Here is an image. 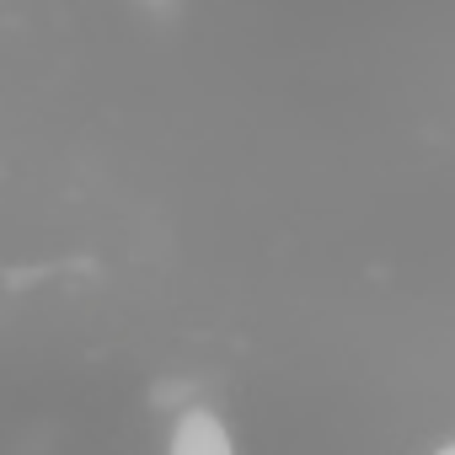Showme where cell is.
Here are the masks:
<instances>
[{
    "label": "cell",
    "mask_w": 455,
    "mask_h": 455,
    "mask_svg": "<svg viewBox=\"0 0 455 455\" xmlns=\"http://www.w3.org/2000/svg\"><path fill=\"white\" fill-rule=\"evenodd\" d=\"M161 455H242L236 450V434L214 407H182L166 428V444Z\"/></svg>",
    "instance_id": "cell-1"
},
{
    "label": "cell",
    "mask_w": 455,
    "mask_h": 455,
    "mask_svg": "<svg viewBox=\"0 0 455 455\" xmlns=\"http://www.w3.org/2000/svg\"><path fill=\"white\" fill-rule=\"evenodd\" d=\"M428 455H455V439H444L439 450H428Z\"/></svg>",
    "instance_id": "cell-2"
}]
</instances>
